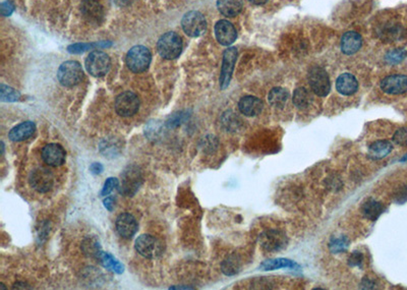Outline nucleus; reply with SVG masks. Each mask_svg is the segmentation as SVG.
I'll list each match as a JSON object with an SVG mask.
<instances>
[{"label":"nucleus","instance_id":"obj_1","mask_svg":"<svg viewBox=\"0 0 407 290\" xmlns=\"http://www.w3.org/2000/svg\"><path fill=\"white\" fill-rule=\"evenodd\" d=\"M152 55L147 47L138 45L127 52L125 62L127 67L134 74H141L149 68Z\"/></svg>","mask_w":407,"mask_h":290},{"label":"nucleus","instance_id":"obj_2","mask_svg":"<svg viewBox=\"0 0 407 290\" xmlns=\"http://www.w3.org/2000/svg\"><path fill=\"white\" fill-rule=\"evenodd\" d=\"M157 50L165 59L177 58L182 50L181 38L174 32L164 34L157 43Z\"/></svg>","mask_w":407,"mask_h":290},{"label":"nucleus","instance_id":"obj_3","mask_svg":"<svg viewBox=\"0 0 407 290\" xmlns=\"http://www.w3.org/2000/svg\"><path fill=\"white\" fill-rule=\"evenodd\" d=\"M134 248L141 256L147 259H155L164 251L162 241L150 234H143L139 236L135 240Z\"/></svg>","mask_w":407,"mask_h":290},{"label":"nucleus","instance_id":"obj_4","mask_svg":"<svg viewBox=\"0 0 407 290\" xmlns=\"http://www.w3.org/2000/svg\"><path fill=\"white\" fill-rule=\"evenodd\" d=\"M259 244L261 248L269 253H278L288 245L287 235L280 230H267L260 234Z\"/></svg>","mask_w":407,"mask_h":290},{"label":"nucleus","instance_id":"obj_5","mask_svg":"<svg viewBox=\"0 0 407 290\" xmlns=\"http://www.w3.org/2000/svg\"><path fill=\"white\" fill-rule=\"evenodd\" d=\"M143 183V176L140 168L135 165H129L121 174V184L119 192L125 197L134 196Z\"/></svg>","mask_w":407,"mask_h":290},{"label":"nucleus","instance_id":"obj_6","mask_svg":"<svg viewBox=\"0 0 407 290\" xmlns=\"http://www.w3.org/2000/svg\"><path fill=\"white\" fill-rule=\"evenodd\" d=\"M57 78L59 83L64 87H74L79 85L84 79V71L82 65L75 60L63 62L58 71Z\"/></svg>","mask_w":407,"mask_h":290},{"label":"nucleus","instance_id":"obj_7","mask_svg":"<svg viewBox=\"0 0 407 290\" xmlns=\"http://www.w3.org/2000/svg\"><path fill=\"white\" fill-rule=\"evenodd\" d=\"M110 58L109 56L102 51H93L89 54L86 59L87 70L96 78L105 76L110 68Z\"/></svg>","mask_w":407,"mask_h":290},{"label":"nucleus","instance_id":"obj_8","mask_svg":"<svg viewBox=\"0 0 407 290\" xmlns=\"http://www.w3.org/2000/svg\"><path fill=\"white\" fill-rule=\"evenodd\" d=\"M181 26L184 33L189 37H198L205 33L207 29V22L205 17L200 13L192 11L184 15Z\"/></svg>","mask_w":407,"mask_h":290},{"label":"nucleus","instance_id":"obj_9","mask_svg":"<svg viewBox=\"0 0 407 290\" xmlns=\"http://www.w3.org/2000/svg\"><path fill=\"white\" fill-rule=\"evenodd\" d=\"M308 79L310 86L316 95L325 97L330 93V79L324 68L320 66L312 67L309 71Z\"/></svg>","mask_w":407,"mask_h":290},{"label":"nucleus","instance_id":"obj_10","mask_svg":"<svg viewBox=\"0 0 407 290\" xmlns=\"http://www.w3.org/2000/svg\"><path fill=\"white\" fill-rule=\"evenodd\" d=\"M140 108V99L139 97L130 92L126 91L117 96L115 100V110L117 114L122 117L132 116L137 113Z\"/></svg>","mask_w":407,"mask_h":290},{"label":"nucleus","instance_id":"obj_11","mask_svg":"<svg viewBox=\"0 0 407 290\" xmlns=\"http://www.w3.org/2000/svg\"><path fill=\"white\" fill-rule=\"evenodd\" d=\"M29 182L31 187H33L35 190L38 192H48L51 190L54 183V176L50 170L46 168H37L34 169L30 176H29Z\"/></svg>","mask_w":407,"mask_h":290},{"label":"nucleus","instance_id":"obj_12","mask_svg":"<svg viewBox=\"0 0 407 290\" xmlns=\"http://www.w3.org/2000/svg\"><path fill=\"white\" fill-rule=\"evenodd\" d=\"M237 59V50L236 48L231 47L225 50L223 54V62L221 68V76H220V88L221 90H225L231 81L234 65Z\"/></svg>","mask_w":407,"mask_h":290},{"label":"nucleus","instance_id":"obj_13","mask_svg":"<svg viewBox=\"0 0 407 290\" xmlns=\"http://www.w3.org/2000/svg\"><path fill=\"white\" fill-rule=\"evenodd\" d=\"M42 159L46 164L52 167L61 166L65 162L66 152L59 143H48L42 150Z\"/></svg>","mask_w":407,"mask_h":290},{"label":"nucleus","instance_id":"obj_14","mask_svg":"<svg viewBox=\"0 0 407 290\" xmlns=\"http://www.w3.org/2000/svg\"><path fill=\"white\" fill-rule=\"evenodd\" d=\"M81 11L84 19L94 26H99L104 19V11L102 6L96 0H84Z\"/></svg>","mask_w":407,"mask_h":290},{"label":"nucleus","instance_id":"obj_15","mask_svg":"<svg viewBox=\"0 0 407 290\" xmlns=\"http://www.w3.org/2000/svg\"><path fill=\"white\" fill-rule=\"evenodd\" d=\"M381 89L390 95H399L407 92V76L393 75L381 82Z\"/></svg>","mask_w":407,"mask_h":290},{"label":"nucleus","instance_id":"obj_16","mask_svg":"<svg viewBox=\"0 0 407 290\" xmlns=\"http://www.w3.org/2000/svg\"><path fill=\"white\" fill-rule=\"evenodd\" d=\"M115 227L118 234L122 238L129 239L132 238V236H134V234L137 233L139 225L132 215L128 213H122L117 217Z\"/></svg>","mask_w":407,"mask_h":290},{"label":"nucleus","instance_id":"obj_17","mask_svg":"<svg viewBox=\"0 0 407 290\" xmlns=\"http://www.w3.org/2000/svg\"><path fill=\"white\" fill-rule=\"evenodd\" d=\"M215 35L218 42L224 46L232 44L237 37L236 30L231 23L222 20L219 21L215 26Z\"/></svg>","mask_w":407,"mask_h":290},{"label":"nucleus","instance_id":"obj_18","mask_svg":"<svg viewBox=\"0 0 407 290\" xmlns=\"http://www.w3.org/2000/svg\"><path fill=\"white\" fill-rule=\"evenodd\" d=\"M263 102L253 96H244L238 102L239 111L248 117L259 115L263 110Z\"/></svg>","mask_w":407,"mask_h":290},{"label":"nucleus","instance_id":"obj_19","mask_svg":"<svg viewBox=\"0 0 407 290\" xmlns=\"http://www.w3.org/2000/svg\"><path fill=\"white\" fill-rule=\"evenodd\" d=\"M362 37L355 32H347L342 36L341 49L345 54H353L360 50L362 47Z\"/></svg>","mask_w":407,"mask_h":290},{"label":"nucleus","instance_id":"obj_20","mask_svg":"<svg viewBox=\"0 0 407 290\" xmlns=\"http://www.w3.org/2000/svg\"><path fill=\"white\" fill-rule=\"evenodd\" d=\"M359 83L351 74H342L336 81V90L344 96H349L358 91Z\"/></svg>","mask_w":407,"mask_h":290},{"label":"nucleus","instance_id":"obj_21","mask_svg":"<svg viewBox=\"0 0 407 290\" xmlns=\"http://www.w3.org/2000/svg\"><path fill=\"white\" fill-rule=\"evenodd\" d=\"M36 130V125L33 121H25L14 128L9 133V137L13 141H22L31 137Z\"/></svg>","mask_w":407,"mask_h":290},{"label":"nucleus","instance_id":"obj_22","mask_svg":"<svg viewBox=\"0 0 407 290\" xmlns=\"http://www.w3.org/2000/svg\"><path fill=\"white\" fill-rule=\"evenodd\" d=\"M393 150L392 143L388 140H377L370 144L369 157L373 160H380L388 156Z\"/></svg>","mask_w":407,"mask_h":290},{"label":"nucleus","instance_id":"obj_23","mask_svg":"<svg viewBox=\"0 0 407 290\" xmlns=\"http://www.w3.org/2000/svg\"><path fill=\"white\" fill-rule=\"evenodd\" d=\"M219 12L229 18L237 16L242 10V0H217Z\"/></svg>","mask_w":407,"mask_h":290},{"label":"nucleus","instance_id":"obj_24","mask_svg":"<svg viewBox=\"0 0 407 290\" xmlns=\"http://www.w3.org/2000/svg\"><path fill=\"white\" fill-rule=\"evenodd\" d=\"M383 212H384L383 205L374 199H368L362 206L363 215L371 221H376L382 215Z\"/></svg>","mask_w":407,"mask_h":290},{"label":"nucleus","instance_id":"obj_25","mask_svg":"<svg viewBox=\"0 0 407 290\" xmlns=\"http://www.w3.org/2000/svg\"><path fill=\"white\" fill-rule=\"evenodd\" d=\"M282 268L299 269V265L292 260L279 258V259L267 260V261L263 262L260 266V269L264 270V271H272V270H277V269H282Z\"/></svg>","mask_w":407,"mask_h":290},{"label":"nucleus","instance_id":"obj_26","mask_svg":"<svg viewBox=\"0 0 407 290\" xmlns=\"http://www.w3.org/2000/svg\"><path fill=\"white\" fill-rule=\"evenodd\" d=\"M99 263L103 266L104 268L111 270L117 274H122L124 271V267L123 265L117 261L112 255H110L109 253H105V252H101V254L99 255L98 259Z\"/></svg>","mask_w":407,"mask_h":290},{"label":"nucleus","instance_id":"obj_27","mask_svg":"<svg viewBox=\"0 0 407 290\" xmlns=\"http://www.w3.org/2000/svg\"><path fill=\"white\" fill-rule=\"evenodd\" d=\"M289 98V93L283 88H274L268 96L269 103L276 108H283Z\"/></svg>","mask_w":407,"mask_h":290},{"label":"nucleus","instance_id":"obj_28","mask_svg":"<svg viewBox=\"0 0 407 290\" xmlns=\"http://www.w3.org/2000/svg\"><path fill=\"white\" fill-rule=\"evenodd\" d=\"M293 103L298 109L308 108L312 103V96L304 88H298L293 94Z\"/></svg>","mask_w":407,"mask_h":290},{"label":"nucleus","instance_id":"obj_29","mask_svg":"<svg viewBox=\"0 0 407 290\" xmlns=\"http://www.w3.org/2000/svg\"><path fill=\"white\" fill-rule=\"evenodd\" d=\"M222 272L227 276H233L239 273L241 268V263L236 255H231L225 259L221 265Z\"/></svg>","mask_w":407,"mask_h":290},{"label":"nucleus","instance_id":"obj_30","mask_svg":"<svg viewBox=\"0 0 407 290\" xmlns=\"http://www.w3.org/2000/svg\"><path fill=\"white\" fill-rule=\"evenodd\" d=\"M82 250L85 255L95 259H98L99 255L102 252L100 243L95 237H88L87 239H85L82 245Z\"/></svg>","mask_w":407,"mask_h":290},{"label":"nucleus","instance_id":"obj_31","mask_svg":"<svg viewBox=\"0 0 407 290\" xmlns=\"http://www.w3.org/2000/svg\"><path fill=\"white\" fill-rule=\"evenodd\" d=\"M349 248V239L346 236L333 237L329 243V249L332 254L344 253Z\"/></svg>","mask_w":407,"mask_h":290},{"label":"nucleus","instance_id":"obj_32","mask_svg":"<svg viewBox=\"0 0 407 290\" xmlns=\"http://www.w3.org/2000/svg\"><path fill=\"white\" fill-rule=\"evenodd\" d=\"M20 97L21 94L17 90L6 85H2V87H0V98H2V101L16 102L20 99Z\"/></svg>","mask_w":407,"mask_h":290},{"label":"nucleus","instance_id":"obj_33","mask_svg":"<svg viewBox=\"0 0 407 290\" xmlns=\"http://www.w3.org/2000/svg\"><path fill=\"white\" fill-rule=\"evenodd\" d=\"M223 124L228 131H235L239 127V119L233 115L232 112L225 113Z\"/></svg>","mask_w":407,"mask_h":290},{"label":"nucleus","instance_id":"obj_34","mask_svg":"<svg viewBox=\"0 0 407 290\" xmlns=\"http://www.w3.org/2000/svg\"><path fill=\"white\" fill-rule=\"evenodd\" d=\"M117 186H118V179H117V178H114V177H109V178L105 181L103 188H102L101 196H102V197L108 196L109 193H110L115 187H117Z\"/></svg>","mask_w":407,"mask_h":290},{"label":"nucleus","instance_id":"obj_35","mask_svg":"<svg viewBox=\"0 0 407 290\" xmlns=\"http://www.w3.org/2000/svg\"><path fill=\"white\" fill-rule=\"evenodd\" d=\"M97 46H99L98 43H96V44H75V45H72L69 47V51L71 53H82V52H85V51L91 49V48H95Z\"/></svg>","mask_w":407,"mask_h":290},{"label":"nucleus","instance_id":"obj_36","mask_svg":"<svg viewBox=\"0 0 407 290\" xmlns=\"http://www.w3.org/2000/svg\"><path fill=\"white\" fill-rule=\"evenodd\" d=\"M364 263V255L361 252H353L348 258V265L350 267H361Z\"/></svg>","mask_w":407,"mask_h":290},{"label":"nucleus","instance_id":"obj_37","mask_svg":"<svg viewBox=\"0 0 407 290\" xmlns=\"http://www.w3.org/2000/svg\"><path fill=\"white\" fill-rule=\"evenodd\" d=\"M405 54H406V52L403 50H394V51H391L388 53V55L386 56V59L390 63H398L405 57Z\"/></svg>","mask_w":407,"mask_h":290},{"label":"nucleus","instance_id":"obj_38","mask_svg":"<svg viewBox=\"0 0 407 290\" xmlns=\"http://www.w3.org/2000/svg\"><path fill=\"white\" fill-rule=\"evenodd\" d=\"M394 141L399 144V146H406L407 144V129L401 128L396 131L393 136Z\"/></svg>","mask_w":407,"mask_h":290},{"label":"nucleus","instance_id":"obj_39","mask_svg":"<svg viewBox=\"0 0 407 290\" xmlns=\"http://www.w3.org/2000/svg\"><path fill=\"white\" fill-rule=\"evenodd\" d=\"M14 10H15V7L10 2H6V3L2 4V7H0V11H2L3 16H5V17L11 16L13 14Z\"/></svg>","mask_w":407,"mask_h":290},{"label":"nucleus","instance_id":"obj_40","mask_svg":"<svg viewBox=\"0 0 407 290\" xmlns=\"http://www.w3.org/2000/svg\"><path fill=\"white\" fill-rule=\"evenodd\" d=\"M103 169H104V167H103V165H102L101 163L95 162V163H92V164L90 165V171H91L93 174H101L102 171H103Z\"/></svg>","mask_w":407,"mask_h":290},{"label":"nucleus","instance_id":"obj_41","mask_svg":"<svg viewBox=\"0 0 407 290\" xmlns=\"http://www.w3.org/2000/svg\"><path fill=\"white\" fill-rule=\"evenodd\" d=\"M361 288H363V289H373V288H375V282L372 279H370L369 277H366L362 281Z\"/></svg>","mask_w":407,"mask_h":290},{"label":"nucleus","instance_id":"obj_42","mask_svg":"<svg viewBox=\"0 0 407 290\" xmlns=\"http://www.w3.org/2000/svg\"><path fill=\"white\" fill-rule=\"evenodd\" d=\"M114 206H115V200H114L113 198L109 197V198H106V199L104 200V207H105L108 211L112 212V211L114 210Z\"/></svg>","mask_w":407,"mask_h":290},{"label":"nucleus","instance_id":"obj_43","mask_svg":"<svg viewBox=\"0 0 407 290\" xmlns=\"http://www.w3.org/2000/svg\"><path fill=\"white\" fill-rule=\"evenodd\" d=\"M268 2V0H249V3L253 4V5H257V6H261L264 5Z\"/></svg>","mask_w":407,"mask_h":290},{"label":"nucleus","instance_id":"obj_44","mask_svg":"<svg viewBox=\"0 0 407 290\" xmlns=\"http://www.w3.org/2000/svg\"><path fill=\"white\" fill-rule=\"evenodd\" d=\"M401 162H404V161H407V155H405L401 160H400Z\"/></svg>","mask_w":407,"mask_h":290}]
</instances>
